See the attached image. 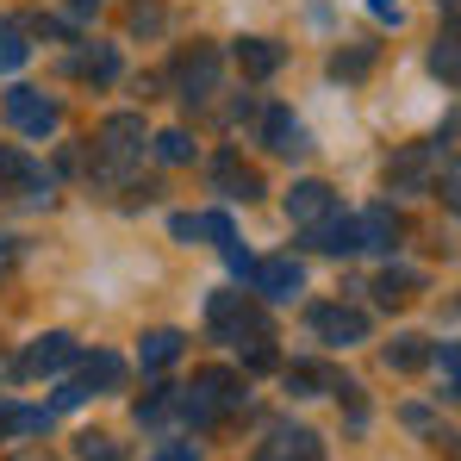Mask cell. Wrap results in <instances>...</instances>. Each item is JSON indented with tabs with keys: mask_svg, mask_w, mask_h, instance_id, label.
Listing matches in <instances>:
<instances>
[{
	"mask_svg": "<svg viewBox=\"0 0 461 461\" xmlns=\"http://www.w3.org/2000/svg\"><path fill=\"white\" fill-rule=\"evenodd\" d=\"M206 324H212V337H219V343H237V349H249V362H256V368L268 362V343H275V330H268V318L249 306L243 294H212V300H206Z\"/></svg>",
	"mask_w": 461,
	"mask_h": 461,
	"instance_id": "obj_1",
	"label": "cell"
},
{
	"mask_svg": "<svg viewBox=\"0 0 461 461\" xmlns=\"http://www.w3.org/2000/svg\"><path fill=\"white\" fill-rule=\"evenodd\" d=\"M237 405H243V381L230 368H200L194 386H187V399H181V418L187 424H212L219 411H237Z\"/></svg>",
	"mask_w": 461,
	"mask_h": 461,
	"instance_id": "obj_2",
	"label": "cell"
},
{
	"mask_svg": "<svg viewBox=\"0 0 461 461\" xmlns=\"http://www.w3.org/2000/svg\"><path fill=\"white\" fill-rule=\"evenodd\" d=\"M125 381V362L119 356H94V362H81L76 381H63V393H57V411H69V405H81V399H94V393H113V386Z\"/></svg>",
	"mask_w": 461,
	"mask_h": 461,
	"instance_id": "obj_3",
	"label": "cell"
},
{
	"mask_svg": "<svg viewBox=\"0 0 461 461\" xmlns=\"http://www.w3.org/2000/svg\"><path fill=\"white\" fill-rule=\"evenodd\" d=\"M6 119H13L19 131L44 138V131H57V125H63V106H57L50 94H38V87H6Z\"/></svg>",
	"mask_w": 461,
	"mask_h": 461,
	"instance_id": "obj_4",
	"label": "cell"
},
{
	"mask_svg": "<svg viewBox=\"0 0 461 461\" xmlns=\"http://www.w3.org/2000/svg\"><path fill=\"white\" fill-rule=\"evenodd\" d=\"M94 150H100V162H131V156L144 150V119H138V113H113V119H100Z\"/></svg>",
	"mask_w": 461,
	"mask_h": 461,
	"instance_id": "obj_5",
	"label": "cell"
},
{
	"mask_svg": "<svg viewBox=\"0 0 461 461\" xmlns=\"http://www.w3.org/2000/svg\"><path fill=\"white\" fill-rule=\"evenodd\" d=\"M76 362V337H63V330H50V337H38L25 356H19V381H38V375H57V368H69Z\"/></svg>",
	"mask_w": 461,
	"mask_h": 461,
	"instance_id": "obj_6",
	"label": "cell"
},
{
	"mask_svg": "<svg viewBox=\"0 0 461 461\" xmlns=\"http://www.w3.org/2000/svg\"><path fill=\"white\" fill-rule=\"evenodd\" d=\"M312 337H324V343H362L368 337V318L356 306H312Z\"/></svg>",
	"mask_w": 461,
	"mask_h": 461,
	"instance_id": "obj_7",
	"label": "cell"
},
{
	"mask_svg": "<svg viewBox=\"0 0 461 461\" xmlns=\"http://www.w3.org/2000/svg\"><path fill=\"white\" fill-rule=\"evenodd\" d=\"M6 194L50 200V175H38V168H32V162H25L19 150H6V144H0V200H6Z\"/></svg>",
	"mask_w": 461,
	"mask_h": 461,
	"instance_id": "obj_8",
	"label": "cell"
},
{
	"mask_svg": "<svg viewBox=\"0 0 461 461\" xmlns=\"http://www.w3.org/2000/svg\"><path fill=\"white\" fill-rule=\"evenodd\" d=\"M306 243H312V249H324V256H349V249H362V219H337V212H324L318 225H306Z\"/></svg>",
	"mask_w": 461,
	"mask_h": 461,
	"instance_id": "obj_9",
	"label": "cell"
},
{
	"mask_svg": "<svg viewBox=\"0 0 461 461\" xmlns=\"http://www.w3.org/2000/svg\"><path fill=\"white\" fill-rule=\"evenodd\" d=\"M175 76H181V100H187V106H194V100H212V87H219V50L200 44L194 57H181Z\"/></svg>",
	"mask_w": 461,
	"mask_h": 461,
	"instance_id": "obj_10",
	"label": "cell"
},
{
	"mask_svg": "<svg viewBox=\"0 0 461 461\" xmlns=\"http://www.w3.org/2000/svg\"><path fill=\"white\" fill-rule=\"evenodd\" d=\"M256 287H262V300H294V294L306 287V268H300L294 256H268V262L256 268Z\"/></svg>",
	"mask_w": 461,
	"mask_h": 461,
	"instance_id": "obj_11",
	"label": "cell"
},
{
	"mask_svg": "<svg viewBox=\"0 0 461 461\" xmlns=\"http://www.w3.org/2000/svg\"><path fill=\"white\" fill-rule=\"evenodd\" d=\"M262 138H268V150H281V156L306 150V125H300L287 106H268V113H262Z\"/></svg>",
	"mask_w": 461,
	"mask_h": 461,
	"instance_id": "obj_12",
	"label": "cell"
},
{
	"mask_svg": "<svg viewBox=\"0 0 461 461\" xmlns=\"http://www.w3.org/2000/svg\"><path fill=\"white\" fill-rule=\"evenodd\" d=\"M430 162H437V150H430V144H418V150L393 156V162H386V187H399V194L424 187V181H430Z\"/></svg>",
	"mask_w": 461,
	"mask_h": 461,
	"instance_id": "obj_13",
	"label": "cell"
},
{
	"mask_svg": "<svg viewBox=\"0 0 461 461\" xmlns=\"http://www.w3.org/2000/svg\"><path fill=\"white\" fill-rule=\"evenodd\" d=\"M324 212H337V200H330L324 181H300V187L287 194V219H294V225H318Z\"/></svg>",
	"mask_w": 461,
	"mask_h": 461,
	"instance_id": "obj_14",
	"label": "cell"
},
{
	"mask_svg": "<svg viewBox=\"0 0 461 461\" xmlns=\"http://www.w3.org/2000/svg\"><path fill=\"white\" fill-rule=\"evenodd\" d=\"M262 461H318V437H312V430H294V424H281V430L262 443Z\"/></svg>",
	"mask_w": 461,
	"mask_h": 461,
	"instance_id": "obj_15",
	"label": "cell"
},
{
	"mask_svg": "<svg viewBox=\"0 0 461 461\" xmlns=\"http://www.w3.org/2000/svg\"><path fill=\"white\" fill-rule=\"evenodd\" d=\"M212 181L225 187L230 200H256V194H262V175H256V168H243L237 156H219V162H212Z\"/></svg>",
	"mask_w": 461,
	"mask_h": 461,
	"instance_id": "obj_16",
	"label": "cell"
},
{
	"mask_svg": "<svg viewBox=\"0 0 461 461\" xmlns=\"http://www.w3.org/2000/svg\"><path fill=\"white\" fill-rule=\"evenodd\" d=\"M237 63H243V76L268 81L281 69V44H268V38H237Z\"/></svg>",
	"mask_w": 461,
	"mask_h": 461,
	"instance_id": "obj_17",
	"label": "cell"
},
{
	"mask_svg": "<svg viewBox=\"0 0 461 461\" xmlns=\"http://www.w3.org/2000/svg\"><path fill=\"white\" fill-rule=\"evenodd\" d=\"M430 69L449 81V87H461V25H443V32H437V44H430Z\"/></svg>",
	"mask_w": 461,
	"mask_h": 461,
	"instance_id": "obj_18",
	"label": "cell"
},
{
	"mask_svg": "<svg viewBox=\"0 0 461 461\" xmlns=\"http://www.w3.org/2000/svg\"><path fill=\"white\" fill-rule=\"evenodd\" d=\"M393 243H399L393 206H368V212H362V249H393Z\"/></svg>",
	"mask_w": 461,
	"mask_h": 461,
	"instance_id": "obj_19",
	"label": "cell"
},
{
	"mask_svg": "<svg viewBox=\"0 0 461 461\" xmlns=\"http://www.w3.org/2000/svg\"><path fill=\"white\" fill-rule=\"evenodd\" d=\"M424 362H430L424 337H393V343H386V368H393V375H418Z\"/></svg>",
	"mask_w": 461,
	"mask_h": 461,
	"instance_id": "obj_20",
	"label": "cell"
},
{
	"mask_svg": "<svg viewBox=\"0 0 461 461\" xmlns=\"http://www.w3.org/2000/svg\"><path fill=\"white\" fill-rule=\"evenodd\" d=\"M181 343H187V337H181V330H150V337H144V349H138V356H144V368H168V362H175V356H181Z\"/></svg>",
	"mask_w": 461,
	"mask_h": 461,
	"instance_id": "obj_21",
	"label": "cell"
},
{
	"mask_svg": "<svg viewBox=\"0 0 461 461\" xmlns=\"http://www.w3.org/2000/svg\"><path fill=\"white\" fill-rule=\"evenodd\" d=\"M32 57V44H25V32L13 25V19H0V76H13L19 63Z\"/></svg>",
	"mask_w": 461,
	"mask_h": 461,
	"instance_id": "obj_22",
	"label": "cell"
},
{
	"mask_svg": "<svg viewBox=\"0 0 461 461\" xmlns=\"http://www.w3.org/2000/svg\"><path fill=\"white\" fill-rule=\"evenodd\" d=\"M76 76L81 81H113V76H119V57H113L106 44H100V50H81V57H76Z\"/></svg>",
	"mask_w": 461,
	"mask_h": 461,
	"instance_id": "obj_23",
	"label": "cell"
},
{
	"mask_svg": "<svg viewBox=\"0 0 461 461\" xmlns=\"http://www.w3.org/2000/svg\"><path fill=\"white\" fill-rule=\"evenodd\" d=\"M411 287H418V275H411V268H386L381 281H375L381 306H399V300H411Z\"/></svg>",
	"mask_w": 461,
	"mask_h": 461,
	"instance_id": "obj_24",
	"label": "cell"
},
{
	"mask_svg": "<svg viewBox=\"0 0 461 461\" xmlns=\"http://www.w3.org/2000/svg\"><path fill=\"white\" fill-rule=\"evenodd\" d=\"M44 424H50V411H13V405H0V437H13V430L32 437V430H44Z\"/></svg>",
	"mask_w": 461,
	"mask_h": 461,
	"instance_id": "obj_25",
	"label": "cell"
},
{
	"mask_svg": "<svg viewBox=\"0 0 461 461\" xmlns=\"http://www.w3.org/2000/svg\"><path fill=\"white\" fill-rule=\"evenodd\" d=\"M76 456L81 461H125V449H119L113 437H94V430H87V437L76 443Z\"/></svg>",
	"mask_w": 461,
	"mask_h": 461,
	"instance_id": "obj_26",
	"label": "cell"
},
{
	"mask_svg": "<svg viewBox=\"0 0 461 461\" xmlns=\"http://www.w3.org/2000/svg\"><path fill=\"white\" fill-rule=\"evenodd\" d=\"M156 156H162V162H187V156H194L187 131H162V138H156Z\"/></svg>",
	"mask_w": 461,
	"mask_h": 461,
	"instance_id": "obj_27",
	"label": "cell"
},
{
	"mask_svg": "<svg viewBox=\"0 0 461 461\" xmlns=\"http://www.w3.org/2000/svg\"><path fill=\"white\" fill-rule=\"evenodd\" d=\"M437 368L449 375V393H461V343H443L437 349Z\"/></svg>",
	"mask_w": 461,
	"mask_h": 461,
	"instance_id": "obj_28",
	"label": "cell"
},
{
	"mask_svg": "<svg viewBox=\"0 0 461 461\" xmlns=\"http://www.w3.org/2000/svg\"><path fill=\"white\" fill-rule=\"evenodd\" d=\"M368 63H375V57H368V50H356V57H337V63H330V76H362Z\"/></svg>",
	"mask_w": 461,
	"mask_h": 461,
	"instance_id": "obj_29",
	"label": "cell"
},
{
	"mask_svg": "<svg viewBox=\"0 0 461 461\" xmlns=\"http://www.w3.org/2000/svg\"><path fill=\"white\" fill-rule=\"evenodd\" d=\"M443 200H449V212H461V162H449V175H443Z\"/></svg>",
	"mask_w": 461,
	"mask_h": 461,
	"instance_id": "obj_30",
	"label": "cell"
},
{
	"mask_svg": "<svg viewBox=\"0 0 461 461\" xmlns=\"http://www.w3.org/2000/svg\"><path fill=\"white\" fill-rule=\"evenodd\" d=\"M368 6H375V19H386V25H399V6H393V0H368Z\"/></svg>",
	"mask_w": 461,
	"mask_h": 461,
	"instance_id": "obj_31",
	"label": "cell"
},
{
	"mask_svg": "<svg viewBox=\"0 0 461 461\" xmlns=\"http://www.w3.org/2000/svg\"><path fill=\"white\" fill-rule=\"evenodd\" d=\"M150 461H194V449H187V443H175V449H162V456H150Z\"/></svg>",
	"mask_w": 461,
	"mask_h": 461,
	"instance_id": "obj_32",
	"label": "cell"
},
{
	"mask_svg": "<svg viewBox=\"0 0 461 461\" xmlns=\"http://www.w3.org/2000/svg\"><path fill=\"white\" fill-rule=\"evenodd\" d=\"M19 461H50V456H19Z\"/></svg>",
	"mask_w": 461,
	"mask_h": 461,
	"instance_id": "obj_33",
	"label": "cell"
},
{
	"mask_svg": "<svg viewBox=\"0 0 461 461\" xmlns=\"http://www.w3.org/2000/svg\"><path fill=\"white\" fill-rule=\"evenodd\" d=\"M449 6H456V13H461V0H449Z\"/></svg>",
	"mask_w": 461,
	"mask_h": 461,
	"instance_id": "obj_34",
	"label": "cell"
}]
</instances>
